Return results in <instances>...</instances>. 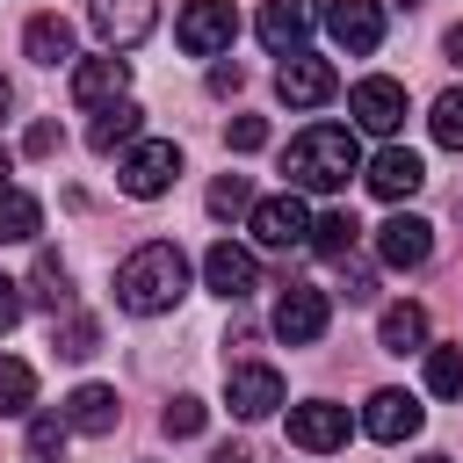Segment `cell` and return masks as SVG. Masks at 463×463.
Returning <instances> with one entry per match:
<instances>
[{"mask_svg": "<svg viewBox=\"0 0 463 463\" xmlns=\"http://www.w3.org/2000/svg\"><path fill=\"white\" fill-rule=\"evenodd\" d=\"M326 29H333L340 51L369 58V51L383 43V7H376V0H326Z\"/></svg>", "mask_w": 463, "mask_h": 463, "instance_id": "obj_12", "label": "cell"}, {"mask_svg": "<svg viewBox=\"0 0 463 463\" xmlns=\"http://www.w3.org/2000/svg\"><path fill=\"white\" fill-rule=\"evenodd\" d=\"M427 253H434V224L427 217H383L376 224V260L383 268H427Z\"/></svg>", "mask_w": 463, "mask_h": 463, "instance_id": "obj_10", "label": "cell"}, {"mask_svg": "<svg viewBox=\"0 0 463 463\" xmlns=\"http://www.w3.org/2000/svg\"><path fill=\"white\" fill-rule=\"evenodd\" d=\"M174 174H181V145H166V137H145V145H130V159H123V195H137V203H152V195H166L174 188Z\"/></svg>", "mask_w": 463, "mask_h": 463, "instance_id": "obj_4", "label": "cell"}, {"mask_svg": "<svg viewBox=\"0 0 463 463\" xmlns=\"http://www.w3.org/2000/svg\"><path fill=\"white\" fill-rule=\"evenodd\" d=\"M318 333H326V289H311V282H282V304H275V340L311 347Z\"/></svg>", "mask_w": 463, "mask_h": 463, "instance_id": "obj_7", "label": "cell"}, {"mask_svg": "<svg viewBox=\"0 0 463 463\" xmlns=\"http://www.w3.org/2000/svg\"><path fill=\"white\" fill-rule=\"evenodd\" d=\"M376 340H383V354H420L427 347V311L420 304H391L383 326H376Z\"/></svg>", "mask_w": 463, "mask_h": 463, "instance_id": "obj_22", "label": "cell"}, {"mask_svg": "<svg viewBox=\"0 0 463 463\" xmlns=\"http://www.w3.org/2000/svg\"><path fill=\"white\" fill-rule=\"evenodd\" d=\"M101 347V326L87 318V311H58L51 318V354H65V362H87Z\"/></svg>", "mask_w": 463, "mask_h": 463, "instance_id": "obj_24", "label": "cell"}, {"mask_svg": "<svg viewBox=\"0 0 463 463\" xmlns=\"http://www.w3.org/2000/svg\"><path fill=\"white\" fill-rule=\"evenodd\" d=\"M174 36H181V51H188V58H217V51H232L239 14H232V0H188V7H181V22H174Z\"/></svg>", "mask_w": 463, "mask_h": 463, "instance_id": "obj_3", "label": "cell"}, {"mask_svg": "<svg viewBox=\"0 0 463 463\" xmlns=\"http://www.w3.org/2000/svg\"><path fill=\"white\" fill-rule=\"evenodd\" d=\"M311 22H318V0H268V7H260V43H268L275 58H289V51H304Z\"/></svg>", "mask_w": 463, "mask_h": 463, "instance_id": "obj_16", "label": "cell"}, {"mask_svg": "<svg viewBox=\"0 0 463 463\" xmlns=\"http://www.w3.org/2000/svg\"><path fill=\"white\" fill-rule=\"evenodd\" d=\"M123 87H130V65H123L116 51L72 65V101H80V109H109V101H123Z\"/></svg>", "mask_w": 463, "mask_h": 463, "instance_id": "obj_17", "label": "cell"}, {"mask_svg": "<svg viewBox=\"0 0 463 463\" xmlns=\"http://www.w3.org/2000/svg\"><path fill=\"white\" fill-rule=\"evenodd\" d=\"M203 420H210V405H203V398H166L159 434H166V441H188V434H203Z\"/></svg>", "mask_w": 463, "mask_h": 463, "instance_id": "obj_30", "label": "cell"}, {"mask_svg": "<svg viewBox=\"0 0 463 463\" xmlns=\"http://www.w3.org/2000/svg\"><path fill=\"white\" fill-rule=\"evenodd\" d=\"M203 282L224 297V304H246L253 289H260V268H253V253L246 246H232V239H217L210 253H203Z\"/></svg>", "mask_w": 463, "mask_h": 463, "instance_id": "obj_11", "label": "cell"}, {"mask_svg": "<svg viewBox=\"0 0 463 463\" xmlns=\"http://www.w3.org/2000/svg\"><path fill=\"white\" fill-rule=\"evenodd\" d=\"M427 391L463 398V347H427Z\"/></svg>", "mask_w": 463, "mask_h": 463, "instance_id": "obj_29", "label": "cell"}, {"mask_svg": "<svg viewBox=\"0 0 463 463\" xmlns=\"http://www.w3.org/2000/svg\"><path fill=\"white\" fill-rule=\"evenodd\" d=\"M29 405H36V369L0 354V412H29Z\"/></svg>", "mask_w": 463, "mask_h": 463, "instance_id": "obj_28", "label": "cell"}, {"mask_svg": "<svg viewBox=\"0 0 463 463\" xmlns=\"http://www.w3.org/2000/svg\"><path fill=\"white\" fill-rule=\"evenodd\" d=\"M36 224H43V203L29 195V188H0V246H22V239H36Z\"/></svg>", "mask_w": 463, "mask_h": 463, "instance_id": "obj_23", "label": "cell"}, {"mask_svg": "<svg viewBox=\"0 0 463 463\" xmlns=\"http://www.w3.org/2000/svg\"><path fill=\"white\" fill-rule=\"evenodd\" d=\"M456 210H463V203H456Z\"/></svg>", "mask_w": 463, "mask_h": 463, "instance_id": "obj_44", "label": "cell"}, {"mask_svg": "<svg viewBox=\"0 0 463 463\" xmlns=\"http://www.w3.org/2000/svg\"><path fill=\"white\" fill-rule=\"evenodd\" d=\"M420 181H427V166H420V152H405V145L376 152V166H369V188H376L383 203H405V195H420Z\"/></svg>", "mask_w": 463, "mask_h": 463, "instance_id": "obj_18", "label": "cell"}, {"mask_svg": "<svg viewBox=\"0 0 463 463\" xmlns=\"http://www.w3.org/2000/svg\"><path fill=\"white\" fill-rule=\"evenodd\" d=\"M289 441H297V449H311V456H333V449H347V405H333V398L289 405Z\"/></svg>", "mask_w": 463, "mask_h": 463, "instance_id": "obj_8", "label": "cell"}, {"mask_svg": "<svg viewBox=\"0 0 463 463\" xmlns=\"http://www.w3.org/2000/svg\"><path fill=\"white\" fill-rule=\"evenodd\" d=\"M58 145H65V130H58V123H29V137H22V152H29V159H51Z\"/></svg>", "mask_w": 463, "mask_h": 463, "instance_id": "obj_35", "label": "cell"}, {"mask_svg": "<svg viewBox=\"0 0 463 463\" xmlns=\"http://www.w3.org/2000/svg\"><path fill=\"white\" fill-rule=\"evenodd\" d=\"M340 289H347V304H369V297H376V275H369L362 260H340Z\"/></svg>", "mask_w": 463, "mask_h": 463, "instance_id": "obj_34", "label": "cell"}, {"mask_svg": "<svg viewBox=\"0 0 463 463\" xmlns=\"http://www.w3.org/2000/svg\"><path fill=\"white\" fill-rule=\"evenodd\" d=\"M210 463H253V449L246 441H224V449H210Z\"/></svg>", "mask_w": 463, "mask_h": 463, "instance_id": "obj_38", "label": "cell"}, {"mask_svg": "<svg viewBox=\"0 0 463 463\" xmlns=\"http://www.w3.org/2000/svg\"><path fill=\"white\" fill-rule=\"evenodd\" d=\"M354 166H362V152H354V130H347V123H311V130H297L289 152H282L289 188H311V195H340Z\"/></svg>", "mask_w": 463, "mask_h": 463, "instance_id": "obj_2", "label": "cell"}, {"mask_svg": "<svg viewBox=\"0 0 463 463\" xmlns=\"http://www.w3.org/2000/svg\"><path fill=\"white\" fill-rule=\"evenodd\" d=\"M22 51H29L36 65H72V22H65V14H29Z\"/></svg>", "mask_w": 463, "mask_h": 463, "instance_id": "obj_20", "label": "cell"}, {"mask_svg": "<svg viewBox=\"0 0 463 463\" xmlns=\"http://www.w3.org/2000/svg\"><path fill=\"white\" fill-rule=\"evenodd\" d=\"M137 123H145V109H137V101H109V109L94 116L87 145H94V152H116V145H130V137H137Z\"/></svg>", "mask_w": 463, "mask_h": 463, "instance_id": "obj_25", "label": "cell"}, {"mask_svg": "<svg viewBox=\"0 0 463 463\" xmlns=\"http://www.w3.org/2000/svg\"><path fill=\"white\" fill-rule=\"evenodd\" d=\"M29 304H36V311H51V318L72 304V275H65V260H58L51 246H43V253H36V268H29Z\"/></svg>", "mask_w": 463, "mask_h": 463, "instance_id": "obj_21", "label": "cell"}, {"mask_svg": "<svg viewBox=\"0 0 463 463\" xmlns=\"http://www.w3.org/2000/svg\"><path fill=\"white\" fill-rule=\"evenodd\" d=\"M239 87H246L239 65H210V94H239Z\"/></svg>", "mask_w": 463, "mask_h": 463, "instance_id": "obj_36", "label": "cell"}, {"mask_svg": "<svg viewBox=\"0 0 463 463\" xmlns=\"http://www.w3.org/2000/svg\"><path fill=\"white\" fill-rule=\"evenodd\" d=\"M65 420H72L80 434H116L123 405H116V391H109V383H80V391L65 398Z\"/></svg>", "mask_w": 463, "mask_h": 463, "instance_id": "obj_19", "label": "cell"}, {"mask_svg": "<svg viewBox=\"0 0 463 463\" xmlns=\"http://www.w3.org/2000/svg\"><path fill=\"white\" fill-rule=\"evenodd\" d=\"M441 51H449V58H456V65H463V22H456V29H449V36H441Z\"/></svg>", "mask_w": 463, "mask_h": 463, "instance_id": "obj_39", "label": "cell"}, {"mask_svg": "<svg viewBox=\"0 0 463 463\" xmlns=\"http://www.w3.org/2000/svg\"><path fill=\"white\" fill-rule=\"evenodd\" d=\"M181 297H188V253H181L174 239H145L137 253H123V268H116V304H123V311L159 318V311H174Z\"/></svg>", "mask_w": 463, "mask_h": 463, "instance_id": "obj_1", "label": "cell"}, {"mask_svg": "<svg viewBox=\"0 0 463 463\" xmlns=\"http://www.w3.org/2000/svg\"><path fill=\"white\" fill-rule=\"evenodd\" d=\"M246 217H253V239H260L268 253L311 246V210H304V195H297V188H289V195H268V203H253Z\"/></svg>", "mask_w": 463, "mask_h": 463, "instance_id": "obj_5", "label": "cell"}, {"mask_svg": "<svg viewBox=\"0 0 463 463\" xmlns=\"http://www.w3.org/2000/svg\"><path fill=\"white\" fill-rule=\"evenodd\" d=\"M152 22H159V0H94V29H101V43H109V51L145 43V36H152Z\"/></svg>", "mask_w": 463, "mask_h": 463, "instance_id": "obj_13", "label": "cell"}, {"mask_svg": "<svg viewBox=\"0 0 463 463\" xmlns=\"http://www.w3.org/2000/svg\"><path fill=\"white\" fill-rule=\"evenodd\" d=\"M354 232H362V224H354L347 210H326V217H311V253H318V260H347V253H354Z\"/></svg>", "mask_w": 463, "mask_h": 463, "instance_id": "obj_26", "label": "cell"}, {"mask_svg": "<svg viewBox=\"0 0 463 463\" xmlns=\"http://www.w3.org/2000/svg\"><path fill=\"white\" fill-rule=\"evenodd\" d=\"M224 145H232V152H260V145H268V123H260V116H232V123H224Z\"/></svg>", "mask_w": 463, "mask_h": 463, "instance_id": "obj_33", "label": "cell"}, {"mask_svg": "<svg viewBox=\"0 0 463 463\" xmlns=\"http://www.w3.org/2000/svg\"><path fill=\"white\" fill-rule=\"evenodd\" d=\"M398 7H420V0H398Z\"/></svg>", "mask_w": 463, "mask_h": 463, "instance_id": "obj_43", "label": "cell"}, {"mask_svg": "<svg viewBox=\"0 0 463 463\" xmlns=\"http://www.w3.org/2000/svg\"><path fill=\"white\" fill-rule=\"evenodd\" d=\"M420 420H427V412H420L405 391H376V398L362 405V434H369V441H391V449H398V441H412V434H420Z\"/></svg>", "mask_w": 463, "mask_h": 463, "instance_id": "obj_15", "label": "cell"}, {"mask_svg": "<svg viewBox=\"0 0 463 463\" xmlns=\"http://www.w3.org/2000/svg\"><path fill=\"white\" fill-rule=\"evenodd\" d=\"M224 405H232L239 420H268V412L282 405V369H268V362H232V369H224Z\"/></svg>", "mask_w": 463, "mask_h": 463, "instance_id": "obj_6", "label": "cell"}, {"mask_svg": "<svg viewBox=\"0 0 463 463\" xmlns=\"http://www.w3.org/2000/svg\"><path fill=\"white\" fill-rule=\"evenodd\" d=\"M347 109H354V123H362V130H376V137H391V130L405 123V87L376 72V80H362V87L347 94Z\"/></svg>", "mask_w": 463, "mask_h": 463, "instance_id": "obj_14", "label": "cell"}, {"mask_svg": "<svg viewBox=\"0 0 463 463\" xmlns=\"http://www.w3.org/2000/svg\"><path fill=\"white\" fill-rule=\"evenodd\" d=\"M427 130H434V145H449V152H463V87H449V94L434 101V116H427Z\"/></svg>", "mask_w": 463, "mask_h": 463, "instance_id": "obj_31", "label": "cell"}, {"mask_svg": "<svg viewBox=\"0 0 463 463\" xmlns=\"http://www.w3.org/2000/svg\"><path fill=\"white\" fill-rule=\"evenodd\" d=\"M14 318H22V289H14V282H7V275H0V333H7V326H14Z\"/></svg>", "mask_w": 463, "mask_h": 463, "instance_id": "obj_37", "label": "cell"}, {"mask_svg": "<svg viewBox=\"0 0 463 463\" xmlns=\"http://www.w3.org/2000/svg\"><path fill=\"white\" fill-rule=\"evenodd\" d=\"M7 109H14V87H7V72H0V116H7Z\"/></svg>", "mask_w": 463, "mask_h": 463, "instance_id": "obj_41", "label": "cell"}, {"mask_svg": "<svg viewBox=\"0 0 463 463\" xmlns=\"http://www.w3.org/2000/svg\"><path fill=\"white\" fill-rule=\"evenodd\" d=\"M7 174H14V152H7V145H0V188H7Z\"/></svg>", "mask_w": 463, "mask_h": 463, "instance_id": "obj_40", "label": "cell"}, {"mask_svg": "<svg viewBox=\"0 0 463 463\" xmlns=\"http://www.w3.org/2000/svg\"><path fill=\"white\" fill-rule=\"evenodd\" d=\"M239 210H253V181L246 174H217L210 181V217H239Z\"/></svg>", "mask_w": 463, "mask_h": 463, "instance_id": "obj_32", "label": "cell"}, {"mask_svg": "<svg viewBox=\"0 0 463 463\" xmlns=\"http://www.w3.org/2000/svg\"><path fill=\"white\" fill-rule=\"evenodd\" d=\"M333 87H340V72H333L326 58H304V51H289L282 72H275V94H282L289 109H318V101H333Z\"/></svg>", "mask_w": 463, "mask_h": 463, "instance_id": "obj_9", "label": "cell"}, {"mask_svg": "<svg viewBox=\"0 0 463 463\" xmlns=\"http://www.w3.org/2000/svg\"><path fill=\"white\" fill-rule=\"evenodd\" d=\"M65 434H72L65 412H36V420H29V463H58V456H65Z\"/></svg>", "mask_w": 463, "mask_h": 463, "instance_id": "obj_27", "label": "cell"}, {"mask_svg": "<svg viewBox=\"0 0 463 463\" xmlns=\"http://www.w3.org/2000/svg\"><path fill=\"white\" fill-rule=\"evenodd\" d=\"M420 463H449V456H420Z\"/></svg>", "mask_w": 463, "mask_h": 463, "instance_id": "obj_42", "label": "cell"}]
</instances>
